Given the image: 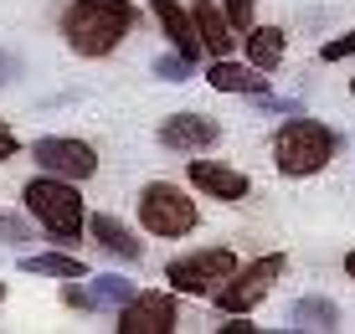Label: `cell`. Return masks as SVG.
<instances>
[{"label":"cell","mask_w":355,"mask_h":334,"mask_svg":"<svg viewBox=\"0 0 355 334\" xmlns=\"http://www.w3.org/2000/svg\"><path fill=\"white\" fill-rule=\"evenodd\" d=\"M288 324H293V329H309V334L340 329V304H335V299H320V293H309V299H299V304L288 308Z\"/></svg>","instance_id":"16"},{"label":"cell","mask_w":355,"mask_h":334,"mask_svg":"<svg viewBox=\"0 0 355 334\" xmlns=\"http://www.w3.org/2000/svg\"><path fill=\"white\" fill-rule=\"evenodd\" d=\"M345 273L355 278V247H350V252H345Z\"/></svg>","instance_id":"24"},{"label":"cell","mask_w":355,"mask_h":334,"mask_svg":"<svg viewBox=\"0 0 355 334\" xmlns=\"http://www.w3.org/2000/svg\"><path fill=\"white\" fill-rule=\"evenodd\" d=\"M196 31H201V42H206V52H211V57H232V46L242 42V36L232 31L227 10H211V0L196 6Z\"/></svg>","instance_id":"15"},{"label":"cell","mask_w":355,"mask_h":334,"mask_svg":"<svg viewBox=\"0 0 355 334\" xmlns=\"http://www.w3.org/2000/svg\"><path fill=\"white\" fill-rule=\"evenodd\" d=\"M288 273V257L284 252H263V257H252L248 267H237V273H232L222 288L211 293V304H216V314H252V308H258L268 293H273V283Z\"/></svg>","instance_id":"5"},{"label":"cell","mask_w":355,"mask_h":334,"mask_svg":"<svg viewBox=\"0 0 355 334\" xmlns=\"http://www.w3.org/2000/svg\"><path fill=\"white\" fill-rule=\"evenodd\" d=\"M350 98H355V78H350Z\"/></svg>","instance_id":"26"},{"label":"cell","mask_w":355,"mask_h":334,"mask_svg":"<svg viewBox=\"0 0 355 334\" xmlns=\"http://www.w3.org/2000/svg\"><path fill=\"white\" fill-rule=\"evenodd\" d=\"M16 150H21V139H16V134L6 129V123H0V165H6V159L16 155Z\"/></svg>","instance_id":"23"},{"label":"cell","mask_w":355,"mask_h":334,"mask_svg":"<svg viewBox=\"0 0 355 334\" xmlns=\"http://www.w3.org/2000/svg\"><path fill=\"white\" fill-rule=\"evenodd\" d=\"M335 150H340V134L324 118L288 114V123L273 134V170L284 180H309L335 159Z\"/></svg>","instance_id":"2"},{"label":"cell","mask_w":355,"mask_h":334,"mask_svg":"<svg viewBox=\"0 0 355 334\" xmlns=\"http://www.w3.org/2000/svg\"><path fill=\"white\" fill-rule=\"evenodd\" d=\"M114 319H119L114 324L119 334H170L180 314H175V299H170L165 288H144V293H134Z\"/></svg>","instance_id":"8"},{"label":"cell","mask_w":355,"mask_h":334,"mask_svg":"<svg viewBox=\"0 0 355 334\" xmlns=\"http://www.w3.org/2000/svg\"><path fill=\"white\" fill-rule=\"evenodd\" d=\"M186 180L196 185V191H206L211 201H227V206H237V201H248V195H252V180L242 175V170L222 165V159H191Z\"/></svg>","instance_id":"10"},{"label":"cell","mask_w":355,"mask_h":334,"mask_svg":"<svg viewBox=\"0 0 355 334\" xmlns=\"http://www.w3.org/2000/svg\"><path fill=\"white\" fill-rule=\"evenodd\" d=\"M345 57H355V26L345 36H329V42L320 46V62H345Z\"/></svg>","instance_id":"21"},{"label":"cell","mask_w":355,"mask_h":334,"mask_svg":"<svg viewBox=\"0 0 355 334\" xmlns=\"http://www.w3.org/2000/svg\"><path fill=\"white\" fill-rule=\"evenodd\" d=\"M0 237H6L10 247H26V242H31V227H26L21 216H0Z\"/></svg>","instance_id":"22"},{"label":"cell","mask_w":355,"mask_h":334,"mask_svg":"<svg viewBox=\"0 0 355 334\" xmlns=\"http://www.w3.org/2000/svg\"><path fill=\"white\" fill-rule=\"evenodd\" d=\"M6 67H10V57H0V72H6Z\"/></svg>","instance_id":"25"},{"label":"cell","mask_w":355,"mask_h":334,"mask_svg":"<svg viewBox=\"0 0 355 334\" xmlns=\"http://www.w3.org/2000/svg\"><path fill=\"white\" fill-rule=\"evenodd\" d=\"M155 139L165 144V150H175V155H206V150H216L222 144V123H216L211 114H170L160 129H155Z\"/></svg>","instance_id":"9"},{"label":"cell","mask_w":355,"mask_h":334,"mask_svg":"<svg viewBox=\"0 0 355 334\" xmlns=\"http://www.w3.org/2000/svg\"><path fill=\"white\" fill-rule=\"evenodd\" d=\"M242 52L258 72H278L288 57V31L284 26H248L242 31Z\"/></svg>","instance_id":"13"},{"label":"cell","mask_w":355,"mask_h":334,"mask_svg":"<svg viewBox=\"0 0 355 334\" xmlns=\"http://www.w3.org/2000/svg\"><path fill=\"white\" fill-rule=\"evenodd\" d=\"M206 82H211L216 93H242V98H258V93H268V78L252 62H232V57H211V67H206Z\"/></svg>","instance_id":"12"},{"label":"cell","mask_w":355,"mask_h":334,"mask_svg":"<svg viewBox=\"0 0 355 334\" xmlns=\"http://www.w3.org/2000/svg\"><path fill=\"white\" fill-rule=\"evenodd\" d=\"M237 252L232 247H196V252H186V257H175V263L165 267V283L175 293H196V299H211L222 283L237 273Z\"/></svg>","instance_id":"6"},{"label":"cell","mask_w":355,"mask_h":334,"mask_svg":"<svg viewBox=\"0 0 355 334\" xmlns=\"http://www.w3.org/2000/svg\"><path fill=\"white\" fill-rule=\"evenodd\" d=\"M21 273H31V278H83L88 273V263L83 257H72V252H26L21 257Z\"/></svg>","instance_id":"17"},{"label":"cell","mask_w":355,"mask_h":334,"mask_svg":"<svg viewBox=\"0 0 355 334\" xmlns=\"http://www.w3.org/2000/svg\"><path fill=\"white\" fill-rule=\"evenodd\" d=\"M139 227L150 231V237H165V242L191 237V231L201 227V206H196L180 185L150 180V185L139 191Z\"/></svg>","instance_id":"4"},{"label":"cell","mask_w":355,"mask_h":334,"mask_svg":"<svg viewBox=\"0 0 355 334\" xmlns=\"http://www.w3.org/2000/svg\"><path fill=\"white\" fill-rule=\"evenodd\" d=\"M150 72H155L160 82H191V78H196V62L180 57V52H160V57L150 62Z\"/></svg>","instance_id":"19"},{"label":"cell","mask_w":355,"mask_h":334,"mask_svg":"<svg viewBox=\"0 0 355 334\" xmlns=\"http://www.w3.org/2000/svg\"><path fill=\"white\" fill-rule=\"evenodd\" d=\"M155 16H160L170 46H175L180 57H191V62L206 57V42H201V31H196V16L186 10V0H155Z\"/></svg>","instance_id":"11"},{"label":"cell","mask_w":355,"mask_h":334,"mask_svg":"<svg viewBox=\"0 0 355 334\" xmlns=\"http://www.w3.org/2000/svg\"><path fill=\"white\" fill-rule=\"evenodd\" d=\"M21 201H26L31 221H42V231H52L62 247H72V237H83V191L78 180H62V175H36L26 180V191H21Z\"/></svg>","instance_id":"3"},{"label":"cell","mask_w":355,"mask_h":334,"mask_svg":"<svg viewBox=\"0 0 355 334\" xmlns=\"http://www.w3.org/2000/svg\"><path fill=\"white\" fill-rule=\"evenodd\" d=\"M0 299H6V288H0Z\"/></svg>","instance_id":"27"},{"label":"cell","mask_w":355,"mask_h":334,"mask_svg":"<svg viewBox=\"0 0 355 334\" xmlns=\"http://www.w3.org/2000/svg\"><path fill=\"white\" fill-rule=\"evenodd\" d=\"M88 231H93V242L103 247L108 257H124V263H139V257H144V242L134 237L129 227H119L114 216H93V221H88Z\"/></svg>","instance_id":"14"},{"label":"cell","mask_w":355,"mask_h":334,"mask_svg":"<svg viewBox=\"0 0 355 334\" xmlns=\"http://www.w3.org/2000/svg\"><path fill=\"white\" fill-rule=\"evenodd\" d=\"M134 31L129 0H72L62 10V36L78 57H108Z\"/></svg>","instance_id":"1"},{"label":"cell","mask_w":355,"mask_h":334,"mask_svg":"<svg viewBox=\"0 0 355 334\" xmlns=\"http://www.w3.org/2000/svg\"><path fill=\"white\" fill-rule=\"evenodd\" d=\"M222 10H227V21H232V31H237V36L248 26H258V0H227Z\"/></svg>","instance_id":"20"},{"label":"cell","mask_w":355,"mask_h":334,"mask_svg":"<svg viewBox=\"0 0 355 334\" xmlns=\"http://www.w3.org/2000/svg\"><path fill=\"white\" fill-rule=\"evenodd\" d=\"M36 165L46 175H62V180H93L98 175V150L83 139H67V134H46V139L31 144Z\"/></svg>","instance_id":"7"},{"label":"cell","mask_w":355,"mask_h":334,"mask_svg":"<svg viewBox=\"0 0 355 334\" xmlns=\"http://www.w3.org/2000/svg\"><path fill=\"white\" fill-rule=\"evenodd\" d=\"M134 293H139V288H134L124 273H98V278L88 283V304H93V308H108V314H119Z\"/></svg>","instance_id":"18"},{"label":"cell","mask_w":355,"mask_h":334,"mask_svg":"<svg viewBox=\"0 0 355 334\" xmlns=\"http://www.w3.org/2000/svg\"><path fill=\"white\" fill-rule=\"evenodd\" d=\"M196 6H201V0H196Z\"/></svg>","instance_id":"28"}]
</instances>
